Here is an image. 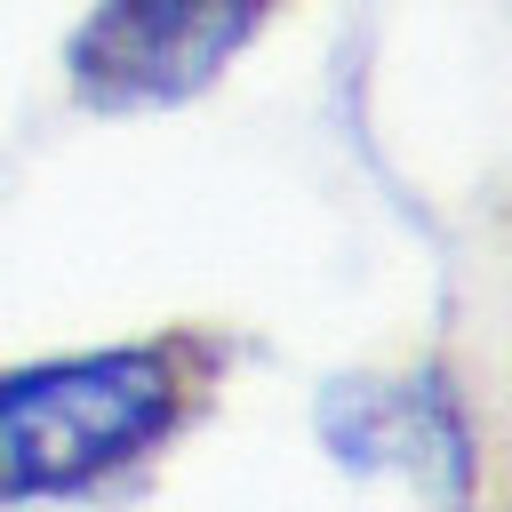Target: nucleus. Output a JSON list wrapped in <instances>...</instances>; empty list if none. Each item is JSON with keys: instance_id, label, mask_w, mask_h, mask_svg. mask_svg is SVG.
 Instances as JSON below:
<instances>
[{"instance_id": "1", "label": "nucleus", "mask_w": 512, "mask_h": 512, "mask_svg": "<svg viewBox=\"0 0 512 512\" xmlns=\"http://www.w3.org/2000/svg\"><path fill=\"white\" fill-rule=\"evenodd\" d=\"M224 392V336L160 328L136 344L32 360L0 376V504L88 496L152 464Z\"/></svg>"}, {"instance_id": "2", "label": "nucleus", "mask_w": 512, "mask_h": 512, "mask_svg": "<svg viewBox=\"0 0 512 512\" xmlns=\"http://www.w3.org/2000/svg\"><path fill=\"white\" fill-rule=\"evenodd\" d=\"M280 8L288 0H96L64 48V72L96 112L176 104L208 88Z\"/></svg>"}]
</instances>
